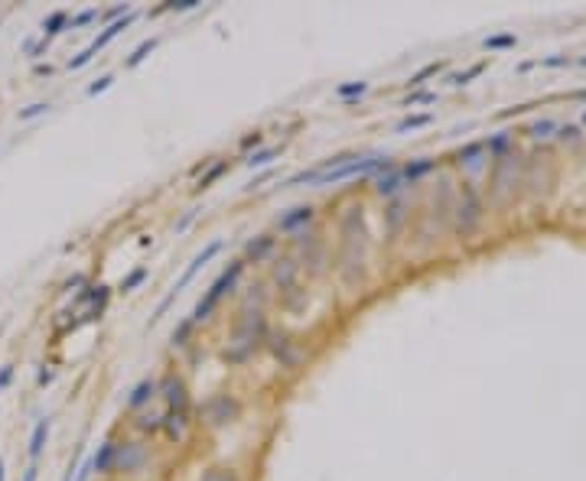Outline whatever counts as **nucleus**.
Segmentation results:
<instances>
[{
  "label": "nucleus",
  "mask_w": 586,
  "mask_h": 481,
  "mask_svg": "<svg viewBox=\"0 0 586 481\" xmlns=\"http://www.w3.org/2000/svg\"><path fill=\"white\" fill-rule=\"evenodd\" d=\"M218 251H222V241H208V244L202 247V251H199V254L190 260V267L183 270V276H180V280H176V283L170 286V293H173V296H180V293L186 290V286H190L192 280H196V274H199V270H202V267H206L208 260H212V257L218 254Z\"/></svg>",
  "instance_id": "obj_7"
},
{
  "label": "nucleus",
  "mask_w": 586,
  "mask_h": 481,
  "mask_svg": "<svg viewBox=\"0 0 586 481\" xmlns=\"http://www.w3.org/2000/svg\"><path fill=\"white\" fill-rule=\"evenodd\" d=\"M95 20H101V13H98V7H88V10H82L78 17H72V27H88V23H95Z\"/></svg>",
  "instance_id": "obj_35"
},
{
  "label": "nucleus",
  "mask_w": 586,
  "mask_h": 481,
  "mask_svg": "<svg viewBox=\"0 0 586 481\" xmlns=\"http://www.w3.org/2000/svg\"><path fill=\"white\" fill-rule=\"evenodd\" d=\"M157 43H160V39H157V36L143 39L141 46H134V52H131V56H127V59H124V66H127V68H137V66H141V62H143V59H147V56H150V52H153V49H157Z\"/></svg>",
  "instance_id": "obj_22"
},
{
  "label": "nucleus",
  "mask_w": 586,
  "mask_h": 481,
  "mask_svg": "<svg viewBox=\"0 0 586 481\" xmlns=\"http://www.w3.org/2000/svg\"><path fill=\"white\" fill-rule=\"evenodd\" d=\"M153 394H157V380H141V384L131 390V397H127V406H131V410H141L143 404H150Z\"/></svg>",
  "instance_id": "obj_17"
},
{
  "label": "nucleus",
  "mask_w": 586,
  "mask_h": 481,
  "mask_svg": "<svg viewBox=\"0 0 586 481\" xmlns=\"http://www.w3.org/2000/svg\"><path fill=\"white\" fill-rule=\"evenodd\" d=\"M147 274H150L147 267H137V270H131V274H127V276H124V280H121V286H117V293H134V290H137V286L143 283V280H147Z\"/></svg>",
  "instance_id": "obj_27"
},
{
  "label": "nucleus",
  "mask_w": 586,
  "mask_h": 481,
  "mask_svg": "<svg viewBox=\"0 0 586 481\" xmlns=\"http://www.w3.org/2000/svg\"><path fill=\"white\" fill-rule=\"evenodd\" d=\"M550 131H557V124L544 117V121H538L534 127H531V137H550Z\"/></svg>",
  "instance_id": "obj_39"
},
{
  "label": "nucleus",
  "mask_w": 586,
  "mask_h": 481,
  "mask_svg": "<svg viewBox=\"0 0 586 481\" xmlns=\"http://www.w3.org/2000/svg\"><path fill=\"white\" fill-rule=\"evenodd\" d=\"M49 108H52L49 101H36V104H29V108H23L17 117H20V121H33V117H39V114H46Z\"/></svg>",
  "instance_id": "obj_32"
},
{
  "label": "nucleus",
  "mask_w": 586,
  "mask_h": 481,
  "mask_svg": "<svg viewBox=\"0 0 586 481\" xmlns=\"http://www.w3.org/2000/svg\"><path fill=\"white\" fill-rule=\"evenodd\" d=\"M134 20H137V10H131V13H124L121 20H114V23H108V27H104L101 33H98V36H95V39H92V43L85 46V52H88L92 59H95V52H101V49L108 46L111 39H117V36H121L124 29H127V27L134 23Z\"/></svg>",
  "instance_id": "obj_8"
},
{
  "label": "nucleus",
  "mask_w": 586,
  "mask_h": 481,
  "mask_svg": "<svg viewBox=\"0 0 586 481\" xmlns=\"http://www.w3.org/2000/svg\"><path fill=\"white\" fill-rule=\"evenodd\" d=\"M199 481H238V475L231 472V468H222V465H215V468L202 472V478H199Z\"/></svg>",
  "instance_id": "obj_31"
},
{
  "label": "nucleus",
  "mask_w": 586,
  "mask_h": 481,
  "mask_svg": "<svg viewBox=\"0 0 586 481\" xmlns=\"http://www.w3.org/2000/svg\"><path fill=\"white\" fill-rule=\"evenodd\" d=\"M0 481H3V459H0Z\"/></svg>",
  "instance_id": "obj_52"
},
{
  "label": "nucleus",
  "mask_w": 586,
  "mask_h": 481,
  "mask_svg": "<svg viewBox=\"0 0 586 481\" xmlns=\"http://www.w3.org/2000/svg\"><path fill=\"white\" fill-rule=\"evenodd\" d=\"M261 143H264V133L255 131V133H248V137H241L238 147H241V150H251V147H261Z\"/></svg>",
  "instance_id": "obj_42"
},
{
  "label": "nucleus",
  "mask_w": 586,
  "mask_h": 481,
  "mask_svg": "<svg viewBox=\"0 0 586 481\" xmlns=\"http://www.w3.org/2000/svg\"><path fill=\"white\" fill-rule=\"evenodd\" d=\"M544 66L548 68H560V66H570L567 56H554V59H544Z\"/></svg>",
  "instance_id": "obj_47"
},
{
  "label": "nucleus",
  "mask_w": 586,
  "mask_h": 481,
  "mask_svg": "<svg viewBox=\"0 0 586 481\" xmlns=\"http://www.w3.org/2000/svg\"><path fill=\"white\" fill-rule=\"evenodd\" d=\"M479 221H483V202H479L473 186H466L463 198H459V205H456V235L469 237L476 228H479Z\"/></svg>",
  "instance_id": "obj_3"
},
{
  "label": "nucleus",
  "mask_w": 586,
  "mask_h": 481,
  "mask_svg": "<svg viewBox=\"0 0 586 481\" xmlns=\"http://www.w3.org/2000/svg\"><path fill=\"white\" fill-rule=\"evenodd\" d=\"M313 218H316V208L313 205H293L277 218V231H284V235H300V228H306Z\"/></svg>",
  "instance_id": "obj_9"
},
{
  "label": "nucleus",
  "mask_w": 586,
  "mask_h": 481,
  "mask_svg": "<svg viewBox=\"0 0 586 481\" xmlns=\"http://www.w3.org/2000/svg\"><path fill=\"white\" fill-rule=\"evenodd\" d=\"M52 380H56V371H52V368H43V371H39V387L52 384Z\"/></svg>",
  "instance_id": "obj_46"
},
{
  "label": "nucleus",
  "mask_w": 586,
  "mask_h": 481,
  "mask_svg": "<svg viewBox=\"0 0 586 481\" xmlns=\"http://www.w3.org/2000/svg\"><path fill=\"white\" fill-rule=\"evenodd\" d=\"M404 189V179H401V166H391V170H385L375 179V192H378L381 198H394L397 192Z\"/></svg>",
  "instance_id": "obj_10"
},
{
  "label": "nucleus",
  "mask_w": 586,
  "mask_h": 481,
  "mask_svg": "<svg viewBox=\"0 0 586 481\" xmlns=\"http://www.w3.org/2000/svg\"><path fill=\"white\" fill-rule=\"evenodd\" d=\"M49 416H43V420H36V426H33V436H29V462L36 465L39 455H43V449H46V439H49Z\"/></svg>",
  "instance_id": "obj_12"
},
{
  "label": "nucleus",
  "mask_w": 586,
  "mask_h": 481,
  "mask_svg": "<svg viewBox=\"0 0 586 481\" xmlns=\"http://www.w3.org/2000/svg\"><path fill=\"white\" fill-rule=\"evenodd\" d=\"M401 221H404V202H401V198H394V202L388 205V212H385V225H388V235L391 237L397 235Z\"/></svg>",
  "instance_id": "obj_23"
},
{
  "label": "nucleus",
  "mask_w": 586,
  "mask_h": 481,
  "mask_svg": "<svg viewBox=\"0 0 586 481\" xmlns=\"http://www.w3.org/2000/svg\"><path fill=\"white\" fill-rule=\"evenodd\" d=\"M577 127H557V137H564V140H577Z\"/></svg>",
  "instance_id": "obj_48"
},
{
  "label": "nucleus",
  "mask_w": 586,
  "mask_h": 481,
  "mask_svg": "<svg viewBox=\"0 0 586 481\" xmlns=\"http://www.w3.org/2000/svg\"><path fill=\"white\" fill-rule=\"evenodd\" d=\"M293 274H296V264H293V260H280V264H277V270H274L277 286H280V290L293 286Z\"/></svg>",
  "instance_id": "obj_26"
},
{
  "label": "nucleus",
  "mask_w": 586,
  "mask_h": 481,
  "mask_svg": "<svg viewBox=\"0 0 586 481\" xmlns=\"http://www.w3.org/2000/svg\"><path fill=\"white\" fill-rule=\"evenodd\" d=\"M147 462V449L141 443H114V472L117 475H134Z\"/></svg>",
  "instance_id": "obj_6"
},
{
  "label": "nucleus",
  "mask_w": 586,
  "mask_h": 481,
  "mask_svg": "<svg viewBox=\"0 0 586 481\" xmlns=\"http://www.w3.org/2000/svg\"><path fill=\"white\" fill-rule=\"evenodd\" d=\"M10 380H13V364H3V368H0V394L10 387Z\"/></svg>",
  "instance_id": "obj_45"
},
{
  "label": "nucleus",
  "mask_w": 586,
  "mask_h": 481,
  "mask_svg": "<svg viewBox=\"0 0 586 481\" xmlns=\"http://www.w3.org/2000/svg\"><path fill=\"white\" fill-rule=\"evenodd\" d=\"M36 75H52V66H49V62H46V66H43V62H36Z\"/></svg>",
  "instance_id": "obj_50"
},
{
  "label": "nucleus",
  "mask_w": 586,
  "mask_h": 481,
  "mask_svg": "<svg viewBox=\"0 0 586 481\" xmlns=\"http://www.w3.org/2000/svg\"><path fill=\"white\" fill-rule=\"evenodd\" d=\"M160 429L166 433V439L180 443L183 433H186V416H180V413H166V416H163V426H160Z\"/></svg>",
  "instance_id": "obj_19"
},
{
  "label": "nucleus",
  "mask_w": 586,
  "mask_h": 481,
  "mask_svg": "<svg viewBox=\"0 0 586 481\" xmlns=\"http://www.w3.org/2000/svg\"><path fill=\"white\" fill-rule=\"evenodd\" d=\"M583 121H586V114H583Z\"/></svg>",
  "instance_id": "obj_54"
},
{
  "label": "nucleus",
  "mask_w": 586,
  "mask_h": 481,
  "mask_svg": "<svg viewBox=\"0 0 586 481\" xmlns=\"http://www.w3.org/2000/svg\"><path fill=\"white\" fill-rule=\"evenodd\" d=\"M23 481H36V465H29L27 475H23Z\"/></svg>",
  "instance_id": "obj_51"
},
{
  "label": "nucleus",
  "mask_w": 586,
  "mask_h": 481,
  "mask_svg": "<svg viewBox=\"0 0 586 481\" xmlns=\"http://www.w3.org/2000/svg\"><path fill=\"white\" fill-rule=\"evenodd\" d=\"M267 339V322L261 309H245L235 322V335H231V345L225 348V361L228 364H241L257 351V345Z\"/></svg>",
  "instance_id": "obj_1"
},
{
  "label": "nucleus",
  "mask_w": 586,
  "mask_h": 481,
  "mask_svg": "<svg viewBox=\"0 0 586 481\" xmlns=\"http://www.w3.org/2000/svg\"><path fill=\"white\" fill-rule=\"evenodd\" d=\"M369 91V82H345V85L336 88V95L342 98V101H352V98H362Z\"/></svg>",
  "instance_id": "obj_29"
},
{
  "label": "nucleus",
  "mask_w": 586,
  "mask_h": 481,
  "mask_svg": "<svg viewBox=\"0 0 586 481\" xmlns=\"http://www.w3.org/2000/svg\"><path fill=\"white\" fill-rule=\"evenodd\" d=\"M518 39H515V33H505V36H492V39H485V49H508V46H515Z\"/></svg>",
  "instance_id": "obj_36"
},
{
  "label": "nucleus",
  "mask_w": 586,
  "mask_h": 481,
  "mask_svg": "<svg viewBox=\"0 0 586 481\" xmlns=\"http://www.w3.org/2000/svg\"><path fill=\"white\" fill-rule=\"evenodd\" d=\"M196 215H199V208H190V212H186V215H183L176 225H173V231H176V235H183V231H186V228L196 221Z\"/></svg>",
  "instance_id": "obj_41"
},
{
  "label": "nucleus",
  "mask_w": 586,
  "mask_h": 481,
  "mask_svg": "<svg viewBox=\"0 0 586 481\" xmlns=\"http://www.w3.org/2000/svg\"><path fill=\"white\" fill-rule=\"evenodd\" d=\"M241 274H245V260H231V264H228L225 270L218 274V280H215V283L208 286V293H206V296H202V299L196 302V309H192V316H190V319H192V322H206L208 316L215 312V306H218V302L225 299L228 293H231V290L238 286Z\"/></svg>",
  "instance_id": "obj_2"
},
{
  "label": "nucleus",
  "mask_w": 586,
  "mask_h": 481,
  "mask_svg": "<svg viewBox=\"0 0 586 481\" xmlns=\"http://www.w3.org/2000/svg\"><path fill=\"white\" fill-rule=\"evenodd\" d=\"M430 101H436L434 91H414V95L404 98V108H414V104H430Z\"/></svg>",
  "instance_id": "obj_37"
},
{
  "label": "nucleus",
  "mask_w": 586,
  "mask_h": 481,
  "mask_svg": "<svg viewBox=\"0 0 586 481\" xmlns=\"http://www.w3.org/2000/svg\"><path fill=\"white\" fill-rule=\"evenodd\" d=\"M580 98H586V88H583V91H580Z\"/></svg>",
  "instance_id": "obj_53"
},
{
  "label": "nucleus",
  "mask_w": 586,
  "mask_h": 481,
  "mask_svg": "<svg viewBox=\"0 0 586 481\" xmlns=\"http://www.w3.org/2000/svg\"><path fill=\"white\" fill-rule=\"evenodd\" d=\"M443 66H446V62H427V66L420 68V72H414V75H410V82H407V85H410V88H420V85L427 82V78L440 75V72H443Z\"/></svg>",
  "instance_id": "obj_25"
},
{
  "label": "nucleus",
  "mask_w": 586,
  "mask_h": 481,
  "mask_svg": "<svg viewBox=\"0 0 586 481\" xmlns=\"http://www.w3.org/2000/svg\"><path fill=\"white\" fill-rule=\"evenodd\" d=\"M436 163L430 160V156H417V160L404 163L401 166V179H404V186H414V182H420L427 176V172H434Z\"/></svg>",
  "instance_id": "obj_11"
},
{
  "label": "nucleus",
  "mask_w": 586,
  "mask_h": 481,
  "mask_svg": "<svg viewBox=\"0 0 586 481\" xmlns=\"http://www.w3.org/2000/svg\"><path fill=\"white\" fill-rule=\"evenodd\" d=\"M277 156H280V147H261V150H255L245 163L251 166V170H264V166H271Z\"/></svg>",
  "instance_id": "obj_20"
},
{
  "label": "nucleus",
  "mask_w": 586,
  "mask_h": 481,
  "mask_svg": "<svg viewBox=\"0 0 586 481\" xmlns=\"http://www.w3.org/2000/svg\"><path fill=\"white\" fill-rule=\"evenodd\" d=\"M163 390V400L170 406V413H180V416H190V387L180 374H166V378L157 384Z\"/></svg>",
  "instance_id": "obj_5"
},
{
  "label": "nucleus",
  "mask_w": 586,
  "mask_h": 481,
  "mask_svg": "<svg viewBox=\"0 0 586 481\" xmlns=\"http://www.w3.org/2000/svg\"><path fill=\"white\" fill-rule=\"evenodd\" d=\"M76 286H85V276H82V274H76L72 280H66V293H72Z\"/></svg>",
  "instance_id": "obj_49"
},
{
  "label": "nucleus",
  "mask_w": 586,
  "mask_h": 481,
  "mask_svg": "<svg viewBox=\"0 0 586 481\" xmlns=\"http://www.w3.org/2000/svg\"><path fill=\"white\" fill-rule=\"evenodd\" d=\"M320 172H322V170H300V172H293L290 179L280 182V189H300V186H316V182H320Z\"/></svg>",
  "instance_id": "obj_21"
},
{
  "label": "nucleus",
  "mask_w": 586,
  "mask_h": 481,
  "mask_svg": "<svg viewBox=\"0 0 586 481\" xmlns=\"http://www.w3.org/2000/svg\"><path fill=\"white\" fill-rule=\"evenodd\" d=\"M228 170H231V163H228V160H218L215 166H208V170L202 172V179L196 182V195H202V192L212 189V186H215V182L222 179V176H225Z\"/></svg>",
  "instance_id": "obj_15"
},
{
  "label": "nucleus",
  "mask_w": 586,
  "mask_h": 481,
  "mask_svg": "<svg viewBox=\"0 0 586 481\" xmlns=\"http://www.w3.org/2000/svg\"><path fill=\"white\" fill-rule=\"evenodd\" d=\"M199 0H170V3H163L157 13H163V10H173V13H186V10H196Z\"/></svg>",
  "instance_id": "obj_34"
},
{
  "label": "nucleus",
  "mask_w": 586,
  "mask_h": 481,
  "mask_svg": "<svg viewBox=\"0 0 586 481\" xmlns=\"http://www.w3.org/2000/svg\"><path fill=\"white\" fill-rule=\"evenodd\" d=\"M479 150H483V143H469V147H463V150H459V156H456V160H459V163H473L476 156H479Z\"/></svg>",
  "instance_id": "obj_40"
},
{
  "label": "nucleus",
  "mask_w": 586,
  "mask_h": 481,
  "mask_svg": "<svg viewBox=\"0 0 586 481\" xmlns=\"http://www.w3.org/2000/svg\"><path fill=\"white\" fill-rule=\"evenodd\" d=\"M430 121H434V114H407V117H401V121L394 124V133L417 131V127H427Z\"/></svg>",
  "instance_id": "obj_24"
},
{
  "label": "nucleus",
  "mask_w": 586,
  "mask_h": 481,
  "mask_svg": "<svg viewBox=\"0 0 586 481\" xmlns=\"http://www.w3.org/2000/svg\"><path fill=\"white\" fill-rule=\"evenodd\" d=\"M114 472V443L108 439V443L98 445L95 459H92V475H111Z\"/></svg>",
  "instance_id": "obj_13"
},
{
  "label": "nucleus",
  "mask_w": 586,
  "mask_h": 481,
  "mask_svg": "<svg viewBox=\"0 0 586 481\" xmlns=\"http://www.w3.org/2000/svg\"><path fill=\"white\" fill-rule=\"evenodd\" d=\"M78 459H82V449L76 452V459L66 465V475H62V481H76V472H78Z\"/></svg>",
  "instance_id": "obj_44"
},
{
  "label": "nucleus",
  "mask_w": 586,
  "mask_h": 481,
  "mask_svg": "<svg viewBox=\"0 0 586 481\" xmlns=\"http://www.w3.org/2000/svg\"><path fill=\"white\" fill-rule=\"evenodd\" d=\"M163 426V416H141L137 420V429H143V433H157Z\"/></svg>",
  "instance_id": "obj_38"
},
{
  "label": "nucleus",
  "mask_w": 586,
  "mask_h": 481,
  "mask_svg": "<svg viewBox=\"0 0 586 481\" xmlns=\"http://www.w3.org/2000/svg\"><path fill=\"white\" fill-rule=\"evenodd\" d=\"M192 329H196V322H192V319H183L180 325L173 329V335H170V345H173V348L186 345V341H190V335H192Z\"/></svg>",
  "instance_id": "obj_28"
},
{
  "label": "nucleus",
  "mask_w": 586,
  "mask_h": 481,
  "mask_svg": "<svg viewBox=\"0 0 586 481\" xmlns=\"http://www.w3.org/2000/svg\"><path fill=\"white\" fill-rule=\"evenodd\" d=\"M114 85V75L111 72H104L101 78H95L92 85H88V98H95V95H101V91H108V88Z\"/></svg>",
  "instance_id": "obj_33"
},
{
  "label": "nucleus",
  "mask_w": 586,
  "mask_h": 481,
  "mask_svg": "<svg viewBox=\"0 0 586 481\" xmlns=\"http://www.w3.org/2000/svg\"><path fill=\"white\" fill-rule=\"evenodd\" d=\"M271 351H274V358L280 361L284 368H293V364H296V348H293V341L287 339V335L271 341Z\"/></svg>",
  "instance_id": "obj_18"
},
{
  "label": "nucleus",
  "mask_w": 586,
  "mask_h": 481,
  "mask_svg": "<svg viewBox=\"0 0 586 481\" xmlns=\"http://www.w3.org/2000/svg\"><path fill=\"white\" fill-rule=\"evenodd\" d=\"M238 413H241V404H238L235 397H228V394L208 397L206 406H202V416H206V423H208V426H215V429H218V426L235 423Z\"/></svg>",
  "instance_id": "obj_4"
},
{
  "label": "nucleus",
  "mask_w": 586,
  "mask_h": 481,
  "mask_svg": "<svg viewBox=\"0 0 586 481\" xmlns=\"http://www.w3.org/2000/svg\"><path fill=\"white\" fill-rule=\"evenodd\" d=\"M271 251H274V235H257L255 241H248L245 244V257L248 260H264L267 254H271Z\"/></svg>",
  "instance_id": "obj_14"
},
{
  "label": "nucleus",
  "mask_w": 586,
  "mask_h": 481,
  "mask_svg": "<svg viewBox=\"0 0 586 481\" xmlns=\"http://www.w3.org/2000/svg\"><path fill=\"white\" fill-rule=\"evenodd\" d=\"M271 176H274V170H264V172H261V176H255V179L248 182V186H245V192H255V189H261V186H264V182L271 179Z\"/></svg>",
  "instance_id": "obj_43"
},
{
  "label": "nucleus",
  "mask_w": 586,
  "mask_h": 481,
  "mask_svg": "<svg viewBox=\"0 0 586 481\" xmlns=\"http://www.w3.org/2000/svg\"><path fill=\"white\" fill-rule=\"evenodd\" d=\"M66 27H69V13H66V10H56V13H49V17L43 20V43H52V39H56Z\"/></svg>",
  "instance_id": "obj_16"
},
{
  "label": "nucleus",
  "mask_w": 586,
  "mask_h": 481,
  "mask_svg": "<svg viewBox=\"0 0 586 481\" xmlns=\"http://www.w3.org/2000/svg\"><path fill=\"white\" fill-rule=\"evenodd\" d=\"M485 66H489V62L483 59V62H476V66H469L466 72H456V75H450V82H453V85H469V82H473L476 75H483V72H485Z\"/></svg>",
  "instance_id": "obj_30"
}]
</instances>
